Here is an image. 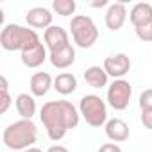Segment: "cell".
Listing matches in <instances>:
<instances>
[{
  "mask_svg": "<svg viewBox=\"0 0 152 152\" xmlns=\"http://www.w3.org/2000/svg\"><path fill=\"white\" fill-rule=\"evenodd\" d=\"M54 90L59 93V95H70L77 90V77L73 73H68V72H63L59 73L57 77L54 79Z\"/></svg>",
  "mask_w": 152,
  "mask_h": 152,
  "instance_id": "cell-18",
  "label": "cell"
},
{
  "mask_svg": "<svg viewBox=\"0 0 152 152\" xmlns=\"http://www.w3.org/2000/svg\"><path fill=\"white\" fill-rule=\"evenodd\" d=\"M15 106H16L18 115L23 120H32V116L36 115V100L29 93H20L15 99Z\"/></svg>",
  "mask_w": 152,
  "mask_h": 152,
  "instance_id": "cell-17",
  "label": "cell"
},
{
  "mask_svg": "<svg viewBox=\"0 0 152 152\" xmlns=\"http://www.w3.org/2000/svg\"><path fill=\"white\" fill-rule=\"evenodd\" d=\"M43 39H45V47H47L50 52H56V50L64 48V47L70 45V36H68V32H66L63 27H59V25L48 27V29L45 31V34H43Z\"/></svg>",
  "mask_w": 152,
  "mask_h": 152,
  "instance_id": "cell-9",
  "label": "cell"
},
{
  "mask_svg": "<svg viewBox=\"0 0 152 152\" xmlns=\"http://www.w3.org/2000/svg\"><path fill=\"white\" fill-rule=\"evenodd\" d=\"M0 84H2V106H0V113H6L11 106V95H9V84H7V79L4 77H0Z\"/></svg>",
  "mask_w": 152,
  "mask_h": 152,
  "instance_id": "cell-20",
  "label": "cell"
},
{
  "mask_svg": "<svg viewBox=\"0 0 152 152\" xmlns=\"http://www.w3.org/2000/svg\"><path fill=\"white\" fill-rule=\"evenodd\" d=\"M52 20H54V15L47 7H32L25 15V22L31 29H45L47 31L48 27H52Z\"/></svg>",
  "mask_w": 152,
  "mask_h": 152,
  "instance_id": "cell-10",
  "label": "cell"
},
{
  "mask_svg": "<svg viewBox=\"0 0 152 152\" xmlns=\"http://www.w3.org/2000/svg\"><path fill=\"white\" fill-rule=\"evenodd\" d=\"M41 39L34 29L18 25V23H9L0 32V45L7 52H25L36 45H39Z\"/></svg>",
  "mask_w": 152,
  "mask_h": 152,
  "instance_id": "cell-2",
  "label": "cell"
},
{
  "mask_svg": "<svg viewBox=\"0 0 152 152\" xmlns=\"http://www.w3.org/2000/svg\"><path fill=\"white\" fill-rule=\"evenodd\" d=\"M23 152H43L41 148H38V147H31V148H25Z\"/></svg>",
  "mask_w": 152,
  "mask_h": 152,
  "instance_id": "cell-27",
  "label": "cell"
},
{
  "mask_svg": "<svg viewBox=\"0 0 152 152\" xmlns=\"http://www.w3.org/2000/svg\"><path fill=\"white\" fill-rule=\"evenodd\" d=\"M127 20V7L124 2H113L109 4L106 15H104V22H106V27L109 31H120L124 27Z\"/></svg>",
  "mask_w": 152,
  "mask_h": 152,
  "instance_id": "cell-8",
  "label": "cell"
},
{
  "mask_svg": "<svg viewBox=\"0 0 152 152\" xmlns=\"http://www.w3.org/2000/svg\"><path fill=\"white\" fill-rule=\"evenodd\" d=\"M104 131H106V136L115 143H122L129 138V125L122 118L107 120V124L104 125Z\"/></svg>",
  "mask_w": 152,
  "mask_h": 152,
  "instance_id": "cell-12",
  "label": "cell"
},
{
  "mask_svg": "<svg viewBox=\"0 0 152 152\" xmlns=\"http://www.w3.org/2000/svg\"><path fill=\"white\" fill-rule=\"evenodd\" d=\"M138 102H140V109H141V111H148V109H152V88L141 91Z\"/></svg>",
  "mask_w": 152,
  "mask_h": 152,
  "instance_id": "cell-22",
  "label": "cell"
},
{
  "mask_svg": "<svg viewBox=\"0 0 152 152\" xmlns=\"http://www.w3.org/2000/svg\"><path fill=\"white\" fill-rule=\"evenodd\" d=\"M104 70H106V73L109 75V77H113L115 81L116 79H124V75H127L129 70H131V59L124 52L109 56V57L104 59Z\"/></svg>",
  "mask_w": 152,
  "mask_h": 152,
  "instance_id": "cell-7",
  "label": "cell"
},
{
  "mask_svg": "<svg viewBox=\"0 0 152 152\" xmlns=\"http://www.w3.org/2000/svg\"><path fill=\"white\" fill-rule=\"evenodd\" d=\"M90 6H91V7H104V6H107V0H100V2H90Z\"/></svg>",
  "mask_w": 152,
  "mask_h": 152,
  "instance_id": "cell-26",
  "label": "cell"
},
{
  "mask_svg": "<svg viewBox=\"0 0 152 152\" xmlns=\"http://www.w3.org/2000/svg\"><path fill=\"white\" fill-rule=\"evenodd\" d=\"M52 9L59 16H70V15L75 13L77 4H75V0H54V2H52Z\"/></svg>",
  "mask_w": 152,
  "mask_h": 152,
  "instance_id": "cell-19",
  "label": "cell"
},
{
  "mask_svg": "<svg viewBox=\"0 0 152 152\" xmlns=\"http://www.w3.org/2000/svg\"><path fill=\"white\" fill-rule=\"evenodd\" d=\"M99 152H122V148L116 143H104V145H100Z\"/></svg>",
  "mask_w": 152,
  "mask_h": 152,
  "instance_id": "cell-24",
  "label": "cell"
},
{
  "mask_svg": "<svg viewBox=\"0 0 152 152\" xmlns=\"http://www.w3.org/2000/svg\"><path fill=\"white\" fill-rule=\"evenodd\" d=\"M79 113L90 127H102L107 124V104L99 95H84L79 102Z\"/></svg>",
  "mask_w": 152,
  "mask_h": 152,
  "instance_id": "cell-5",
  "label": "cell"
},
{
  "mask_svg": "<svg viewBox=\"0 0 152 152\" xmlns=\"http://www.w3.org/2000/svg\"><path fill=\"white\" fill-rule=\"evenodd\" d=\"M38 140V127L32 120H18L9 124L4 129L2 141L9 150H25L31 148Z\"/></svg>",
  "mask_w": 152,
  "mask_h": 152,
  "instance_id": "cell-3",
  "label": "cell"
},
{
  "mask_svg": "<svg viewBox=\"0 0 152 152\" xmlns=\"http://www.w3.org/2000/svg\"><path fill=\"white\" fill-rule=\"evenodd\" d=\"M131 97H132V86L125 79H116L107 88V104L115 111L127 109V106L131 102Z\"/></svg>",
  "mask_w": 152,
  "mask_h": 152,
  "instance_id": "cell-6",
  "label": "cell"
},
{
  "mask_svg": "<svg viewBox=\"0 0 152 152\" xmlns=\"http://www.w3.org/2000/svg\"><path fill=\"white\" fill-rule=\"evenodd\" d=\"M48 59H50V63H52L54 68L64 70V68H68V66H72L75 63V48L72 45H68L64 48H59L56 52H50Z\"/></svg>",
  "mask_w": 152,
  "mask_h": 152,
  "instance_id": "cell-14",
  "label": "cell"
},
{
  "mask_svg": "<svg viewBox=\"0 0 152 152\" xmlns=\"http://www.w3.org/2000/svg\"><path fill=\"white\" fill-rule=\"evenodd\" d=\"M73 43L79 48H91L99 39V29L95 22L86 15H75L70 22Z\"/></svg>",
  "mask_w": 152,
  "mask_h": 152,
  "instance_id": "cell-4",
  "label": "cell"
},
{
  "mask_svg": "<svg viewBox=\"0 0 152 152\" xmlns=\"http://www.w3.org/2000/svg\"><path fill=\"white\" fill-rule=\"evenodd\" d=\"M84 81L88 86L95 88V90H100L104 86H107V81H109V75L106 73L104 66H90L86 68L84 72Z\"/></svg>",
  "mask_w": 152,
  "mask_h": 152,
  "instance_id": "cell-16",
  "label": "cell"
},
{
  "mask_svg": "<svg viewBox=\"0 0 152 152\" xmlns=\"http://www.w3.org/2000/svg\"><path fill=\"white\" fill-rule=\"evenodd\" d=\"M50 88H54V79L50 77L48 72H36L31 77L29 90L32 97H45L50 91Z\"/></svg>",
  "mask_w": 152,
  "mask_h": 152,
  "instance_id": "cell-11",
  "label": "cell"
},
{
  "mask_svg": "<svg viewBox=\"0 0 152 152\" xmlns=\"http://www.w3.org/2000/svg\"><path fill=\"white\" fill-rule=\"evenodd\" d=\"M141 124H143L145 129H150L152 131V109L141 111Z\"/></svg>",
  "mask_w": 152,
  "mask_h": 152,
  "instance_id": "cell-23",
  "label": "cell"
},
{
  "mask_svg": "<svg viewBox=\"0 0 152 152\" xmlns=\"http://www.w3.org/2000/svg\"><path fill=\"white\" fill-rule=\"evenodd\" d=\"M39 120L45 125L48 138L52 141H59L70 129L79 125L81 113L68 100H48L41 106Z\"/></svg>",
  "mask_w": 152,
  "mask_h": 152,
  "instance_id": "cell-1",
  "label": "cell"
},
{
  "mask_svg": "<svg viewBox=\"0 0 152 152\" xmlns=\"http://www.w3.org/2000/svg\"><path fill=\"white\" fill-rule=\"evenodd\" d=\"M20 59H22V63L27 68H38V66H41L47 61V47L43 43H39V45H36V47L22 52Z\"/></svg>",
  "mask_w": 152,
  "mask_h": 152,
  "instance_id": "cell-13",
  "label": "cell"
},
{
  "mask_svg": "<svg viewBox=\"0 0 152 152\" xmlns=\"http://www.w3.org/2000/svg\"><path fill=\"white\" fill-rule=\"evenodd\" d=\"M129 20L134 27H140L143 23L152 22V6L148 2H138L132 6L131 13H129Z\"/></svg>",
  "mask_w": 152,
  "mask_h": 152,
  "instance_id": "cell-15",
  "label": "cell"
},
{
  "mask_svg": "<svg viewBox=\"0 0 152 152\" xmlns=\"http://www.w3.org/2000/svg\"><path fill=\"white\" fill-rule=\"evenodd\" d=\"M134 32H136V36H138L141 41L150 43V41H152V22L143 23V25H140V27H134Z\"/></svg>",
  "mask_w": 152,
  "mask_h": 152,
  "instance_id": "cell-21",
  "label": "cell"
},
{
  "mask_svg": "<svg viewBox=\"0 0 152 152\" xmlns=\"http://www.w3.org/2000/svg\"><path fill=\"white\" fill-rule=\"evenodd\" d=\"M47 152H70V150L66 147H63V145H52V147L47 148Z\"/></svg>",
  "mask_w": 152,
  "mask_h": 152,
  "instance_id": "cell-25",
  "label": "cell"
}]
</instances>
